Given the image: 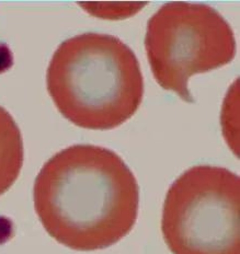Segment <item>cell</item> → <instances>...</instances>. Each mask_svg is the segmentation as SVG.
I'll use <instances>...</instances> for the list:
<instances>
[{
	"instance_id": "obj_3",
	"label": "cell",
	"mask_w": 240,
	"mask_h": 254,
	"mask_svg": "<svg viewBox=\"0 0 240 254\" xmlns=\"http://www.w3.org/2000/svg\"><path fill=\"white\" fill-rule=\"evenodd\" d=\"M240 179L228 169L196 166L168 190L163 239L173 254H240Z\"/></svg>"
},
{
	"instance_id": "obj_5",
	"label": "cell",
	"mask_w": 240,
	"mask_h": 254,
	"mask_svg": "<svg viewBox=\"0 0 240 254\" xmlns=\"http://www.w3.org/2000/svg\"><path fill=\"white\" fill-rule=\"evenodd\" d=\"M24 149L20 128L0 105V196L17 181L23 166Z\"/></svg>"
},
{
	"instance_id": "obj_1",
	"label": "cell",
	"mask_w": 240,
	"mask_h": 254,
	"mask_svg": "<svg viewBox=\"0 0 240 254\" xmlns=\"http://www.w3.org/2000/svg\"><path fill=\"white\" fill-rule=\"evenodd\" d=\"M34 208L53 239L76 251L102 250L134 228L140 188L117 153L95 145L58 151L37 174Z\"/></svg>"
},
{
	"instance_id": "obj_4",
	"label": "cell",
	"mask_w": 240,
	"mask_h": 254,
	"mask_svg": "<svg viewBox=\"0 0 240 254\" xmlns=\"http://www.w3.org/2000/svg\"><path fill=\"white\" fill-rule=\"evenodd\" d=\"M145 49L159 86L193 103L190 78L232 63L236 40L232 26L214 8L168 2L148 21Z\"/></svg>"
},
{
	"instance_id": "obj_2",
	"label": "cell",
	"mask_w": 240,
	"mask_h": 254,
	"mask_svg": "<svg viewBox=\"0 0 240 254\" xmlns=\"http://www.w3.org/2000/svg\"><path fill=\"white\" fill-rule=\"evenodd\" d=\"M55 107L71 123L109 130L133 118L144 95L135 53L113 35L83 33L57 47L46 71Z\"/></svg>"
}]
</instances>
